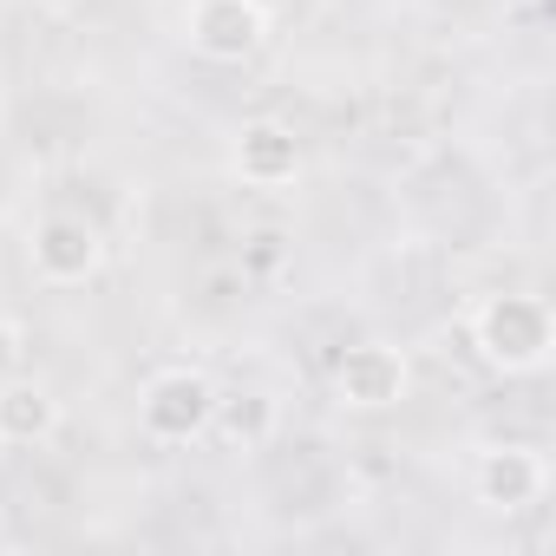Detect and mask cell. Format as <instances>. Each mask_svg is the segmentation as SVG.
Masks as SVG:
<instances>
[{
    "mask_svg": "<svg viewBox=\"0 0 556 556\" xmlns=\"http://www.w3.org/2000/svg\"><path fill=\"white\" fill-rule=\"evenodd\" d=\"M99 262H105L99 223H86V216H73V210H53V216L34 229V275H40L47 289H79V282H92Z\"/></svg>",
    "mask_w": 556,
    "mask_h": 556,
    "instance_id": "3",
    "label": "cell"
},
{
    "mask_svg": "<svg viewBox=\"0 0 556 556\" xmlns=\"http://www.w3.org/2000/svg\"><path fill=\"white\" fill-rule=\"evenodd\" d=\"M471 341L491 367L504 374H530L549 361V308L536 295H491L471 315Z\"/></svg>",
    "mask_w": 556,
    "mask_h": 556,
    "instance_id": "1",
    "label": "cell"
},
{
    "mask_svg": "<svg viewBox=\"0 0 556 556\" xmlns=\"http://www.w3.org/2000/svg\"><path fill=\"white\" fill-rule=\"evenodd\" d=\"M210 426H223L229 445H262L268 426H275V400L268 393H242V400H216Z\"/></svg>",
    "mask_w": 556,
    "mask_h": 556,
    "instance_id": "9",
    "label": "cell"
},
{
    "mask_svg": "<svg viewBox=\"0 0 556 556\" xmlns=\"http://www.w3.org/2000/svg\"><path fill=\"white\" fill-rule=\"evenodd\" d=\"M543 484H549V465H543L530 445H497V452L478 458V491H484V504H497V510L536 504Z\"/></svg>",
    "mask_w": 556,
    "mask_h": 556,
    "instance_id": "7",
    "label": "cell"
},
{
    "mask_svg": "<svg viewBox=\"0 0 556 556\" xmlns=\"http://www.w3.org/2000/svg\"><path fill=\"white\" fill-rule=\"evenodd\" d=\"M295 170H302V144H295L289 125H275V118L242 125V138H236V177L242 184L275 190V184H289Z\"/></svg>",
    "mask_w": 556,
    "mask_h": 556,
    "instance_id": "6",
    "label": "cell"
},
{
    "mask_svg": "<svg viewBox=\"0 0 556 556\" xmlns=\"http://www.w3.org/2000/svg\"><path fill=\"white\" fill-rule=\"evenodd\" d=\"M60 432V400L40 380H0V445H47Z\"/></svg>",
    "mask_w": 556,
    "mask_h": 556,
    "instance_id": "8",
    "label": "cell"
},
{
    "mask_svg": "<svg viewBox=\"0 0 556 556\" xmlns=\"http://www.w3.org/2000/svg\"><path fill=\"white\" fill-rule=\"evenodd\" d=\"M21 361H27V328L14 315H0V380L21 374Z\"/></svg>",
    "mask_w": 556,
    "mask_h": 556,
    "instance_id": "10",
    "label": "cell"
},
{
    "mask_svg": "<svg viewBox=\"0 0 556 556\" xmlns=\"http://www.w3.org/2000/svg\"><path fill=\"white\" fill-rule=\"evenodd\" d=\"M184 40H190L203 60L236 66V60H249V53L268 40V14L249 8V0H197V8L184 14Z\"/></svg>",
    "mask_w": 556,
    "mask_h": 556,
    "instance_id": "4",
    "label": "cell"
},
{
    "mask_svg": "<svg viewBox=\"0 0 556 556\" xmlns=\"http://www.w3.org/2000/svg\"><path fill=\"white\" fill-rule=\"evenodd\" d=\"M249 8H262V14H275V8H282V0H249Z\"/></svg>",
    "mask_w": 556,
    "mask_h": 556,
    "instance_id": "11",
    "label": "cell"
},
{
    "mask_svg": "<svg viewBox=\"0 0 556 556\" xmlns=\"http://www.w3.org/2000/svg\"><path fill=\"white\" fill-rule=\"evenodd\" d=\"M406 393V354L387 348V341H354L341 361H334V400L354 406V413H380Z\"/></svg>",
    "mask_w": 556,
    "mask_h": 556,
    "instance_id": "5",
    "label": "cell"
},
{
    "mask_svg": "<svg viewBox=\"0 0 556 556\" xmlns=\"http://www.w3.org/2000/svg\"><path fill=\"white\" fill-rule=\"evenodd\" d=\"M216 387H210V374H197V367H170V374H157L151 387H144V400H138V419H144V432L151 439H164V445H184V439H197V432H210V413H216Z\"/></svg>",
    "mask_w": 556,
    "mask_h": 556,
    "instance_id": "2",
    "label": "cell"
}]
</instances>
